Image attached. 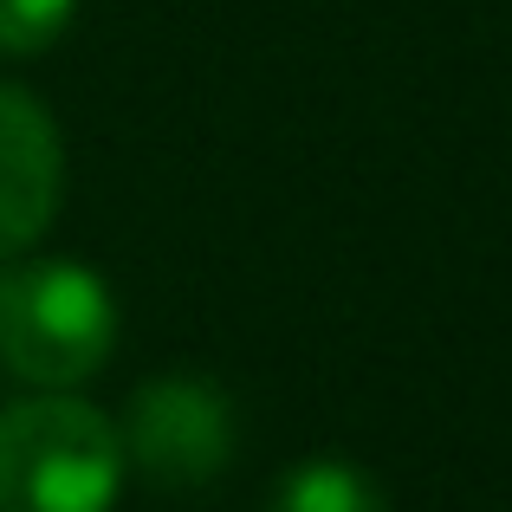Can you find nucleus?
<instances>
[{
    "mask_svg": "<svg viewBox=\"0 0 512 512\" xmlns=\"http://www.w3.org/2000/svg\"><path fill=\"white\" fill-rule=\"evenodd\" d=\"M124 474L117 422L72 389H33L0 409V512H111Z\"/></svg>",
    "mask_w": 512,
    "mask_h": 512,
    "instance_id": "obj_1",
    "label": "nucleus"
},
{
    "mask_svg": "<svg viewBox=\"0 0 512 512\" xmlns=\"http://www.w3.org/2000/svg\"><path fill=\"white\" fill-rule=\"evenodd\" d=\"M117 350V299L91 266L33 260L0 273V370L26 389H78Z\"/></svg>",
    "mask_w": 512,
    "mask_h": 512,
    "instance_id": "obj_2",
    "label": "nucleus"
},
{
    "mask_svg": "<svg viewBox=\"0 0 512 512\" xmlns=\"http://www.w3.org/2000/svg\"><path fill=\"white\" fill-rule=\"evenodd\" d=\"M117 448H124V467H137L163 493L214 487L240 448L234 396L214 376H150V383H137L124 422H117Z\"/></svg>",
    "mask_w": 512,
    "mask_h": 512,
    "instance_id": "obj_3",
    "label": "nucleus"
},
{
    "mask_svg": "<svg viewBox=\"0 0 512 512\" xmlns=\"http://www.w3.org/2000/svg\"><path fill=\"white\" fill-rule=\"evenodd\" d=\"M65 195V143L52 111L20 85H0V260L52 227Z\"/></svg>",
    "mask_w": 512,
    "mask_h": 512,
    "instance_id": "obj_4",
    "label": "nucleus"
},
{
    "mask_svg": "<svg viewBox=\"0 0 512 512\" xmlns=\"http://www.w3.org/2000/svg\"><path fill=\"white\" fill-rule=\"evenodd\" d=\"M266 512H389V493L344 454H312L279 474Z\"/></svg>",
    "mask_w": 512,
    "mask_h": 512,
    "instance_id": "obj_5",
    "label": "nucleus"
},
{
    "mask_svg": "<svg viewBox=\"0 0 512 512\" xmlns=\"http://www.w3.org/2000/svg\"><path fill=\"white\" fill-rule=\"evenodd\" d=\"M78 0H0V59H39L59 46Z\"/></svg>",
    "mask_w": 512,
    "mask_h": 512,
    "instance_id": "obj_6",
    "label": "nucleus"
},
{
    "mask_svg": "<svg viewBox=\"0 0 512 512\" xmlns=\"http://www.w3.org/2000/svg\"><path fill=\"white\" fill-rule=\"evenodd\" d=\"M0 273H7V260H0Z\"/></svg>",
    "mask_w": 512,
    "mask_h": 512,
    "instance_id": "obj_7",
    "label": "nucleus"
}]
</instances>
